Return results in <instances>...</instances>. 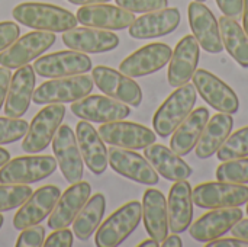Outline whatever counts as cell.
Returning a JSON list of instances; mask_svg holds the SVG:
<instances>
[{"mask_svg":"<svg viewBox=\"0 0 248 247\" xmlns=\"http://www.w3.org/2000/svg\"><path fill=\"white\" fill-rule=\"evenodd\" d=\"M13 17L32 29L48 32H65L77 25V17L67 9L49 3L26 1L17 4L13 12Z\"/></svg>","mask_w":248,"mask_h":247,"instance_id":"cell-1","label":"cell"},{"mask_svg":"<svg viewBox=\"0 0 248 247\" xmlns=\"http://www.w3.org/2000/svg\"><path fill=\"white\" fill-rule=\"evenodd\" d=\"M196 99L198 92L195 86H192L190 83L179 86L154 114V132L161 138H167L169 135H171L174 130L193 111Z\"/></svg>","mask_w":248,"mask_h":247,"instance_id":"cell-2","label":"cell"},{"mask_svg":"<svg viewBox=\"0 0 248 247\" xmlns=\"http://www.w3.org/2000/svg\"><path fill=\"white\" fill-rule=\"evenodd\" d=\"M142 205L131 201L110 214L96 230L94 243L97 247H116L122 245L140 226Z\"/></svg>","mask_w":248,"mask_h":247,"instance_id":"cell-3","label":"cell"},{"mask_svg":"<svg viewBox=\"0 0 248 247\" xmlns=\"http://www.w3.org/2000/svg\"><path fill=\"white\" fill-rule=\"evenodd\" d=\"M93 77L77 74L70 77H58L44 82L35 92L32 100L36 105L73 103L90 95L93 90Z\"/></svg>","mask_w":248,"mask_h":247,"instance_id":"cell-4","label":"cell"},{"mask_svg":"<svg viewBox=\"0 0 248 247\" xmlns=\"http://www.w3.org/2000/svg\"><path fill=\"white\" fill-rule=\"evenodd\" d=\"M65 115L64 103H51L41 109L28 127L23 137L22 150L28 154L44 151L51 143L60 128Z\"/></svg>","mask_w":248,"mask_h":247,"instance_id":"cell-5","label":"cell"},{"mask_svg":"<svg viewBox=\"0 0 248 247\" xmlns=\"http://www.w3.org/2000/svg\"><path fill=\"white\" fill-rule=\"evenodd\" d=\"M57 169L52 156H20L9 159L0 167V183H33L46 179Z\"/></svg>","mask_w":248,"mask_h":247,"instance_id":"cell-6","label":"cell"},{"mask_svg":"<svg viewBox=\"0 0 248 247\" xmlns=\"http://www.w3.org/2000/svg\"><path fill=\"white\" fill-rule=\"evenodd\" d=\"M193 204L199 208H230L241 207L248 201V186L230 182H206L192 191Z\"/></svg>","mask_w":248,"mask_h":247,"instance_id":"cell-7","label":"cell"},{"mask_svg":"<svg viewBox=\"0 0 248 247\" xmlns=\"http://www.w3.org/2000/svg\"><path fill=\"white\" fill-rule=\"evenodd\" d=\"M55 33L48 31H33L17 38L12 45L0 52V66L10 70L19 68L51 48L55 42Z\"/></svg>","mask_w":248,"mask_h":247,"instance_id":"cell-8","label":"cell"},{"mask_svg":"<svg viewBox=\"0 0 248 247\" xmlns=\"http://www.w3.org/2000/svg\"><path fill=\"white\" fill-rule=\"evenodd\" d=\"M92 70L94 84L106 96L113 98L134 108L141 105L142 90L132 77H128L124 73L116 71L115 68L106 66H96Z\"/></svg>","mask_w":248,"mask_h":247,"instance_id":"cell-9","label":"cell"},{"mask_svg":"<svg viewBox=\"0 0 248 247\" xmlns=\"http://www.w3.org/2000/svg\"><path fill=\"white\" fill-rule=\"evenodd\" d=\"M192 80L196 92L209 106L224 114L232 115L238 112L240 99L237 93L218 76L212 74L208 70L196 68L195 74L192 76Z\"/></svg>","mask_w":248,"mask_h":247,"instance_id":"cell-10","label":"cell"},{"mask_svg":"<svg viewBox=\"0 0 248 247\" xmlns=\"http://www.w3.org/2000/svg\"><path fill=\"white\" fill-rule=\"evenodd\" d=\"M93 68L92 60L86 52L80 51H57L52 54H46L39 57L33 70L39 77L58 79V77H70L77 74H84Z\"/></svg>","mask_w":248,"mask_h":247,"instance_id":"cell-11","label":"cell"},{"mask_svg":"<svg viewBox=\"0 0 248 247\" xmlns=\"http://www.w3.org/2000/svg\"><path fill=\"white\" fill-rule=\"evenodd\" d=\"M71 112L80 119L96 124H106L128 118L131 109L126 103L106 95H87L86 98L73 102Z\"/></svg>","mask_w":248,"mask_h":247,"instance_id":"cell-12","label":"cell"},{"mask_svg":"<svg viewBox=\"0 0 248 247\" xmlns=\"http://www.w3.org/2000/svg\"><path fill=\"white\" fill-rule=\"evenodd\" d=\"M97 131L106 144L128 150H142L155 143L157 138V134L150 128L124 119L102 124Z\"/></svg>","mask_w":248,"mask_h":247,"instance_id":"cell-13","label":"cell"},{"mask_svg":"<svg viewBox=\"0 0 248 247\" xmlns=\"http://www.w3.org/2000/svg\"><path fill=\"white\" fill-rule=\"evenodd\" d=\"M52 151L57 165L67 182L76 183L83 179L84 165L77 137L68 125H60L52 138Z\"/></svg>","mask_w":248,"mask_h":247,"instance_id":"cell-14","label":"cell"},{"mask_svg":"<svg viewBox=\"0 0 248 247\" xmlns=\"http://www.w3.org/2000/svg\"><path fill=\"white\" fill-rule=\"evenodd\" d=\"M243 218V210L240 207L214 208L203 214L189 227V234L199 243H209L222 237Z\"/></svg>","mask_w":248,"mask_h":247,"instance_id":"cell-15","label":"cell"},{"mask_svg":"<svg viewBox=\"0 0 248 247\" xmlns=\"http://www.w3.org/2000/svg\"><path fill=\"white\" fill-rule=\"evenodd\" d=\"M61 191L55 185H45L31 194V197L19 207L13 217V227L25 230L44 221L54 210Z\"/></svg>","mask_w":248,"mask_h":247,"instance_id":"cell-16","label":"cell"},{"mask_svg":"<svg viewBox=\"0 0 248 247\" xmlns=\"http://www.w3.org/2000/svg\"><path fill=\"white\" fill-rule=\"evenodd\" d=\"M110 167L121 176L142 185H157L160 178L150 162L134 150L110 147L108 151Z\"/></svg>","mask_w":248,"mask_h":247,"instance_id":"cell-17","label":"cell"},{"mask_svg":"<svg viewBox=\"0 0 248 247\" xmlns=\"http://www.w3.org/2000/svg\"><path fill=\"white\" fill-rule=\"evenodd\" d=\"M171 54V48L164 42L148 44L128 55L121 63L119 71L128 77H144L167 66Z\"/></svg>","mask_w":248,"mask_h":247,"instance_id":"cell-18","label":"cell"},{"mask_svg":"<svg viewBox=\"0 0 248 247\" xmlns=\"http://www.w3.org/2000/svg\"><path fill=\"white\" fill-rule=\"evenodd\" d=\"M189 25L199 45L211 54H219L224 49L219 23L211 9L202 1H192L187 7Z\"/></svg>","mask_w":248,"mask_h":247,"instance_id":"cell-19","label":"cell"},{"mask_svg":"<svg viewBox=\"0 0 248 247\" xmlns=\"http://www.w3.org/2000/svg\"><path fill=\"white\" fill-rule=\"evenodd\" d=\"M76 17L84 26L106 29V31L126 29L135 20V16L132 12L124 7L106 4V3L81 6L77 10Z\"/></svg>","mask_w":248,"mask_h":247,"instance_id":"cell-20","label":"cell"},{"mask_svg":"<svg viewBox=\"0 0 248 247\" xmlns=\"http://www.w3.org/2000/svg\"><path fill=\"white\" fill-rule=\"evenodd\" d=\"M201 57V45L196 41L193 35L183 36L169 61V71H167V80L171 87H179L182 84L189 83L192 76L195 74L198 68Z\"/></svg>","mask_w":248,"mask_h":247,"instance_id":"cell-21","label":"cell"},{"mask_svg":"<svg viewBox=\"0 0 248 247\" xmlns=\"http://www.w3.org/2000/svg\"><path fill=\"white\" fill-rule=\"evenodd\" d=\"M92 186L87 182L78 181L68 186L58 198L54 210L48 217V229L60 230L73 224L77 214L81 211L87 199L90 198Z\"/></svg>","mask_w":248,"mask_h":247,"instance_id":"cell-22","label":"cell"},{"mask_svg":"<svg viewBox=\"0 0 248 247\" xmlns=\"http://www.w3.org/2000/svg\"><path fill=\"white\" fill-rule=\"evenodd\" d=\"M62 42L68 49L100 54L115 49L119 45V36L106 29L97 28H73L62 33Z\"/></svg>","mask_w":248,"mask_h":247,"instance_id":"cell-23","label":"cell"},{"mask_svg":"<svg viewBox=\"0 0 248 247\" xmlns=\"http://www.w3.org/2000/svg\"><path fill=\"white\" fill-rule=\"evenodd\" d=\"M180 20L182 15L177 7H164L160 10L148 12L140 17H135L129 26V35L135 39L164 36L176 31Z\"/></svg>","mask_w":248,"mask_h":247,"instance_id":"cell-24","label":"cell"},{"mask_svg":"<svg viewBox=\"0 0 248 247\" xmlns=\"http://www.w3.org/2000/svg\"><path fill=\"white\" fill-rule=\"evenodd\" d=\"M33 66H22L10 79L9 92L4 100V114L10 118H20L26 114L35 92Z\"/></svg>","mask_w":248,"mask_h":247,"instance_id":"cell-25","label":"cell"},{"mask_svg":"<svg viewBox=\"0 0 248 247\" xmlns=\"http://www.w3.org/2000/svg\"><path fill=\"white\" fill-rule=\"evenodd\" d=\"M76 137L83 162L87 165L89 170L94 175H102L108 169V148L102 140L99 131L93 128L89 121H80L76 127Z\"/></svg>","mask_w":248,"mask_h":247,"instance_id":"cell-26","label":"cell"},{"mask_svg":"<svg viewBox=\"0 0 248 247\" xmlns=\"http://www.w3.org/2000/svg\"><path fill=\"white\" fill-rule=\"evenodd\" d=\"M193 198H192V186L185 181H177L170 188L169 192V230L171 233L180 234L189 230L193 218Z\"/></svg>","mask_w":248,"mask_h":247,"instance_id":"cell-27","label":"cell"},{"mask_svg":"<svg viewBox=\"0 0 248 247\" xmlns=\"http://www.w3.org/2000/svg\"><path fill=\"white\" fill-rule=\"evenodd\" d=\"M144 157L150 162L158 175L171 182L189 179L193 173L192 167L182 159V156L163 144L153 143L145 147Z\"/></svg>","mask_w":248,"mask_h":247,"instance_id":"cell-28","label":"cell"},{"mask_svg":"<svg viewBox=\"0 0 248 247\" xmlns=\"http://www.w3.org/2000/svg\"><path fill=\"white\" fill-rule=\"evenodd\" d=\"M142 220L148 236L161 243L169 234L167 201L158 189H147L142 197Z\"/></svg>","mask_w":248,"mask_h":247,"instance_id":"cell-29","label":"cell"},{"mask_svg":"<svg viewBox=\"0 0 248 247\" xmlns=\"http://www.w3.org/2000/svg\"><path fill=\"white\" fill-rule=\"evenodd\" d=\"M208 121H209L208 108L201 106L192 111L187 115V118L174 130L170 140V148L182 157L189 154L196 147Z\"/></svg>","mask_w":248,"mask_h":247,"instance_id":"cell-30","label":"cell"},{"mask_svg":"<svg viewBox=\"0 0 248 247\" xmlns=\"http://www.w3.org/2000/svg\"><path fill=\"white\" fill-rule=\"evenodd\" d=\"M234 127V119L231 114H217L205 125L203 132L195 147L196 156L201 160L212 157L221 146L225 143Z\"/></svg>","mask_w":248,"mask_h":247,"instance_id":"cell-31","label":"cell"},{"mask_svg":"<svg viewBox=\"0 0 248 247\" xmlns=\"http://www.w3.org/2000/svg\"><path fill=\"white\" fill-rule=\"evenodd\" d=\"M218 23L224 48L241 67L248 68V35L244 28L235 19L225 15L219 17Z\"/></svg>","mask_w":248,"mask_h":247,"instance_id":"cell-32","label":"cell"},{"mask_svg":"<svg viewBox=\"0 0 248 247\" xmlns=\"http://www.w3.org/2000/svg\"><path fill=\"white\" fill-rule=\"evenodd\" d=\"M106 210V198L103 194H94L87 199L81 211L73 221V231L78 240H89L99 229Z\"/></svg>","mask_w":248,"mask_h":247,"instance_id":"cell-33","label":"cell"},{"mask_svg":"<svg viewBox=\"0 0 248 247\" xmlns=\"http://www.w3.org/2000/svg\"><path fill=\"white\" fill-rule=\"evenodd\" d=\"M217 157L221 162L248 157V125L228 135L225 143L217 151Z\"/></svg>","mask_w":248,"mask_h":247,"instance_id":"cell-34","label":"cell"},{"mask_svg":"<svg viewBox=\"0 0 248 247\" xmlns=\"http://www.w3.org/2000/svg\"><path fill=\"white\" fill-rule=\"evenodd\" d=\"M32 188L22 183H1L0 185V213L10 211L20 207L32 194Z\"/></svg>","mask_w":248,"mask_h":247,"instance_id":"cell-35","label":"cell"},{"mask_svg":"<svg viewBox=\"0 0 248 247\" xmlns=\"http://www.w3.org/2000/svg\"><path fill=\"white\" fill-rule=\"evenodd\" d=\"M217 179L230 183H248V159H232L222 162L217 169Z\"/></svg>","mask_w":248,"mask_h":247,"instance_id":"cell-36","label":"cell"},{"mask_svg":"<svg viewBox=\"0 0 248 247\" xmlns=\"http://www.w3.org/2000/svg\"><path fill=\"white\" fill-rule=\"evenodd\" d=\"M29 124L19 118H0V146L16 143L25 137Z\"/></svg>","mask_w":248,"mask_h":247,"instance_id":"cell-37","label":"cell"},{"mask_svg":"<svg viewBox=\"0 0 248 247\" xmlns=\"http://www.w3.org/2000/svg\"><path fill=\"white\" fill-rule=\"evenodd\" d=\"M116 4L132 13H148L167 7L169 0H116Z\"/></svg>","mask_w":248,"mask_h":247,"instance_id":"cell-38","label":"cell"},{"mask_svg":"<svg viewBox=\"0 0 248 247\" xmlns=\"http://www.w3.org/2000/svg\"><path fill=\"white\" fill-rule=\"evenodd\" d=\"M44 240H45V227L36 224L25 230H20L16 247H41L44 246Z\"/></svg>","mask_w":248,"mask_h":247,"instance_id":"cell-39","label":"cell"},{"mask_svg":"<svg viewBox=\"0 0 248 247\" xmlns=\"http://www.w3.org/2000/svg\"><path fill=\"white\" fill-rule=\"evenodd\" d=\"M20 35V28L17 23L4 20L0 22V52L12 45Z\"/></svg>","mask_w":248,"mask_h":247,"instance_id":"cell-40","label":"cell"},{"mask_svg":"<svg viewBox=\"0 0 248 247\" xmlns=\"http://www.w3.org/2000/svg\"><path fill=\"white\" fill-rule=\"evenodd\" d=\"M73 233L68 229H60V230H54V233H51L46 240H44V246L45 247H71L73 246Z\"/></svg>","mask_w":248,"mask_h":247,"instance_id":"cell-41","label":"cell"},{"mask_svg":"<svg viewBox=\"0 0 248 247\" xmlns=\"http://www.w3.org/2000/svg\"><path fill=\"white\" fill-rule=\"evenodd\" d=\"M218 7L225 16L237 19L243 15L244 0H217Z\"/></svg>","mask_w":248,"mask_h":247,"instance_id":"cell-42","label":"cell"},{"mask_svg":"<svg viewBox=\"0 0 248 247\" xmlns=\"http://www.w3.org/2000/svg\"><path fill=\"white\" fill-rule=\"evenodd\" d=\"M208 247H248V240L240 239V237H224V239H215L209 243Z\"/></svg>","mask_w":248,"mask_h":247,"instance_id":"cell-43","label":"cell"},{"mask_svg":"<svg viewBox=\"0 0 248 247\" xmlns=\"http://www.w3.org/2000/svg\"><path fill=\"white\" fill-rule=\"evenodd\" d=\"M10 79H12V73L10 68L7 67H0V109L6 100L7 92H9V84H10Z\"/></svg>","mask_w":248,"mask_h":247,"instance_id":"cell-44","label":"cell"},{"mask_svg":"<svg viewBox=\"0 0 248 247\" xmlns=\"http://www.w3.org/2000/svg\"><path fill=\"white\" fill-rule=\"evenodd\" d=\"M231 233H232L235 237H240V239L248 240V218H246V220L241 218V220L231 229Z\"/></svg>","mask_w":248,"mask_h":247,"instance_id":"cell-45","label":"cell"},{"mask_svg":"<svg viewBox=\"0 0 248 247\" xmlns=\"http://www.w3.org/2000/svg\"><path fill=\"white\" fill-rule=\"evenodd\" d=\"M161 246L163 247H182L183 246V242H182V239L176 234V233H173L171 236H167L163 242H161Z\"/></svg>","mask_w":248,"mask_h":247,"instance_id":"cell-46","label":"cell"},{"mask_svg":"<svg viewBox=\"0 0 248 247\" xmlns=\"http://www.w3.org/2000/svg\"><path fill=\"white\" fill-rule=\"evenodd\" d=\"M73 4H78V6H86V4H97V3H108L110 0H68Z\"/></svg>","mask_w":248,"mask_h":247,"instance_id":"cell-47","label":"cell"},{"mask_svg":"<svg viewBox=\"0 0 248 247\" xmlns=\"http://www.w3.org/2000/svg\"><path fill=\"white\" fill-rule=\"evenodd\" d=\"M243 25L244 31L248 35V0H244V7H243Z\"/></svg>","mask_w":248,"mask_h":247,"instance_id":"cell-48","label":"cell"},{"mask_svg":"<svg viewBox=\"0 0 248 247\" xmlns=\"http://www.w3.org/2000/svg\"><path fill=\"white\" fill-rule=\"evenodd\" d=\"M10 159V154H9V151L7 150H4V148H1L0 147V167L7 162Z\"/></svg>","mask_w":248,"mask_h":247,"instance_id":"cell-49","label":"cell"},{"mask_svg":"<svg viewBox=\"0 0 248 247\" xmlns=\"http://www.w3.org/2000/svg\"><path fill=\"white\" fill-rule=\"evenodd\" d=\"M160 246V243L157 242V240H154V239H148V240H145V242H142V243H140V247H158Z\"/></svg>","mask_w":248,"mask_h":247,"instance_id":"cell-50","label":"cell"},{"mask_svg":"<svg viewBox=\"0 0 248 247\" xmlns=\"http://www.w3.org/2000/svg\"><path fill=\"white\" fill-rule=\"evenodd\" d=\"M3 221H4V218H3V215H1V213H0V229H1V226H3Z\"/></svg>","mask_w":248,"mask_h":247,"instance_id":"cell-51","label":"cell"},{"mask_svg":"<svg viewBox=\"0 0 248 247\" xmlns=\"http://www.w3.org/2000/svg\"><path fill=\"white\" fill-rule=\"evenodd\" d=\"M196 1H202V3H205L206 0H196Z\"/></svg>","mask_w":248,"mask_h":247,"instance_id":"cell-52","label":"cell"},{"mask_svg":"<svg viewBox=\"0 0 248 247\" xmlns=\"http://www.w3.org/2000/svg\"><path fill=\"white\" fill-rule=\"evenodd\" d=\"M247 214H248V201H247Z\"/></svg>","mask_w":248,"mask_h":247,"instance_id":"cell-53","label":"cell"}]
</instances>
